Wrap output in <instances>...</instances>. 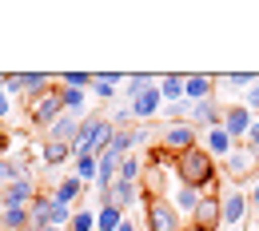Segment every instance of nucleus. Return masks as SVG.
I'll return each instance as SVG.
<instances>
[{"label":"nucleus","mask_w":259,"mask_h":231,"mask_svg":"<svg viewBox=\"0 0 259 231\" xmlns=\"http://www.w3.org/2000/svg\"><path fill=\"white\" fill-rule=\"evenodd\" d=\"M195 231H215L220 227V196H199L192 219H188Z\"/></svg>","instance_id":"10"},{"label":"nucleus","mask_w":259,"mask_h":231,"mask_svg":"<svg viewBox=\"0 0 259 231\" xmlns=\"http://www.w3.org/2000/svg\"><path fill=\"white\" fill-rule=\"evenodd\" d=\"M176 171H180V183H184V188H195V192L215 183V164H211V156L199 152V148L176 156Z\"/></svg>","instance_id":"1"},{"label":"nucleus","mask_w":259,"mask_h":231,"mask_svg":"<svg viewBox=\"0 0 259 231\" xmlns=\"http://www.w3.org/2000/svg\"><path fill=\"white\" fill-rule=\"evenodd\" d=\"M156 88H160V96L167 100V104H180V100H184V76H176V72H171V76H160Z\"/></svg>","instance_id":"21"},{"label":"nucleus","mask_w":259,"mask_h":231,"mask_svg":"<svg viewBox=\"0 0 259 231\" xmlns=\"http://www.w3.org/2000/svg\"><path fill=\"white\" fill-rule=\"evenodd\" d=\"M60 88H80L84 92V88H92V76L88 72H64L60 76Z\"/></svg>","instance_id":"31"},{"label":"nucleus","mask_w":259,"mask_h":231,"mask_svg":"<svg viewBox=\"0 0 259 231\" xmlns=\"http://www.w3.org/2000/svg\"><path fill=\"white\" fill-rule=\"evenodd\" d=\"M211 88H215V80L203 76V72L184 76V100H188V104H203V100H211Z\"/></svg>","instance_id":"15"},{"label":"nucleus","mask_w":259,"mask_h":231,"mask_svg":"<svg viewBox=\"0 0 259 231\" xmlns=\"http://www.w3.org/2000/svg\"><path fill=\"white\" fill-rule=\"evenodd\" d=\"M251 120H255V116H251L243 104H227L224 116H220V128H224V132L231 135V144H235V140H247V128H251Z\"/></svg>","instance_id":"7"},{"label":"nucleus","mask_w":259,"mask_h":231,"mask_svg":"<svg viewBox=\"0 0 259 231\" xmlns=\"http://www.w3.org/2000/svg\"><path fill=\"white\" fill-rule=\"evenodd\" d=\"M80 192H84V183H80V179H76V175H68V179H60V183H56V188H52V192H48V196L56 199V203H60V207H72V203H76V199H80Z\"/></svg>","instance_id":"18"},{"label":"nucleus","mask_w":259,"mask_h":231,"mask_svg":"<svg viewBox=\"0 0 259 231\" xmlns=\"http://www.w3.org/2000/svg\"><path fill=\"white\" fill-rule=\"evenodd\" d=\"M4 144H8V135H4V128H0V156H4Z\"/></svg>","instance_id":"38"},{"label":"nucleus","mask_w":259,"mask_h":231,"mask_svg":"<svg viewBox=\"0 0 259 231\" xmlns=\"http://www.w3.org/2000/svg\"><path fill=\"white\" fill-rule=\"evenodd\" d=\"M124 223V211L120 207H100L96 211V231H116Z\"/></svg>","instance_id":"25"},{"label":"nucleus","mask_w":259,"mask_h":231,"mask_svg":"<svg viewBox=\"0 0 259 231\" xmlns=\"http://www.w3.org/2000/svg\"><path fill=\"white\" fill-rule=\"evenodd\" d=\"M76 135H80V120L68 116V112L48 128V140H52V144H76Z\"/></svg>","instance_id":"17"},{"label":"nucleus","mask_w":259,"mask_h":231,"mask_svg":"<svg viewBox=\"0 0 259 231\" xmlns=\"http://www.w3.org/2000/svg\"><path fill=\"white\" fill-rule=\"evenodd\" d=\"M220 116H224V108L215 104V100H203V104H192V116H188V124H192L195 132L203 128V132H211L215 124H220Z\"/></svg>","instance_id":"13"},{"label":"nucleus","mask_w":259,"mask_h":231,"mask_svg":"<svg viewBox=\"0 0 259 231\" xmlns=\"http://www.w3.org/2000/svg\"><path fill=\"white\" fill-rule=\"evenodd\" d=\"M203 140H207V156H224V160H227V156H231V148H235V144H231V135H227L220 124L203 135Z\"/></svg>","instance_id":"20"},{"label":"nucleus","mask_w":259,"mask_h":231,"mask_svg":"<svg viewBox=\"0 0 259 231\" xmlns=\"http://www.w3.org/2000/svg\"><path fill=\"white\" fill-rule=\"evenodd\" d=\"M116 84H120L116 72H100V76H92V92H96L100 100H112V96H116Z\"/></svg>","instance_id":"23"},{"label":"nucleus","mask_w":259,"mask_h":231,"mask_svg":"<svg viewBox=\"0 0 259 231\" xmlns=\"http://www.w3.org/2000/svg\"><path fill=\"white\" fill-rule=\"evenodd\" d=\"M160 104H163L160 88H156V84H148V88H144L140 96L132 100V116H136V120H152V116L160 112Z\"/></svg>","instance_id":"14"},{"label":"nucleus","mask_w":259,"mask_h":231,"mask_svg":"<svg viewBox=\"0 0 259 231\" xmlns=\"http://www.w3.org/2000/svg\"><path fill=\"white\" fill-rule=\"evenodd\" d=\"M60 100H64V112H68V116L84 108V92H80V88H60Z\"/></svg>","instance_id":"30"},{"label":"nucleus","mask_w":259,"mask_h":231,"mask_svg":"<svg viewBox=\"0 0 259 231\" xmlns=\"http://www.w3.org/2000/svg\"><path fill=\"white\" fill-rule=\"evenodd\" d=\"M247 203H251V207H255V211H259V179H255V196L247 199Z\"/></svg>","instance_id":"36"},{"label":"nucleus","mask_w":259,"mask_h":231,"mask_svg":"<svg viewBox=\"0 0 259 231\" xmlns=\"http://www.w3.org/2000/svg\"><path fill=\"white\" fill-rule=\"evenodd\" d=\"M96 164H100V156H76V179L96 183Z\"/></svg>","instance_id":"26"},{"label":"nucleus","mask_w":259,"mask_h":231,"mask_svg":"<svg viewBox=\"0 0 259 231\" xmlns=\"http://www.w3.org/2000/svg\"><path fill=\"white\" fill-rule=\"evenodd\" d=\"M112 120H104V116H96V120H80V135H76V144H72V152L76 156H104V148L112 144Z\"/></svg>","instance_id":"2"},{"label":"nucleus","mask_w":259,"mask_h":231,"mask_svg":"<svg viewBox=\"0 0 259 231\" xmlns=\"http://www.w3.org/2000/svg\"><path fill=\"white\" fill-rule=\"evenodd\" d=\"M28 215H32V231H44V227H68L72 219V207H60L52 196H36L28 203Z\"/></svg>","instance_id":"3"},{"label":"nucleus","mask_w":259,"mask_h":231,"mask_svg":"<svg viewBox=\"0 0 259 231\" xmlns=\"http://www.w3.org/2000/svg\"><path fill=\"white\" fill-rule=\"evenodd\" d=\"M231 84H235V88H251V84H255V76H247V72H235V76H231Z\"/></svg>","instance_id":"34"},{"label":"nucleus","mask_w":259,"mask_h":231,"mask_svg":"<svg viewBox=\"0 0 259 231\" xmlns=\"http://www.w3.org/2000/svg\"><path fill=\"white\" fill-rule=\"evenodd\" d=\"M116 231H136V223H132V219H124V223H120Z\"/></svg>","instance_id":"37"},{"label":"nucleus","mask_w":259,"mask_h":231,"mask_svg":"<svg viewBox=\"0 0 259 231\" xmlns=\"http://www.w3.org/2000/svg\"><path fill=\"white\" fill-rule=\"evenodd\" d=\"M227 171H231L235 179L255 175V152H247V148H231V156H227Z\"/></svg>","instance_id":"16"},{"label":"nucleus","mask_w":259,"mask_h":231,"mask_svg":"<svg viewBox=\"0 0 259 231\" xmlns=\"http://www.w3.org/2000/svg\"><path fill=\"white\" fill-rule=\"evenodd\" d=\"M243 108H247L251 116H255V112H259V80H255V84H251V92L243 96Z\"/></svg>","instance_id":"32"},{"label":"nucleus","mask_w":259,"mask_h":231,"mask_svg":"<svg viewBox=\"0 0 259 231\" xmlns=\"http://www.w3.org/2000/svg\"><path fill=\"white\" fill-rule=\"evenodd\" d=\"M180 231H195V227H192V223H180Z\"/></svg>","instance_id":"39"},{"label":"nucleus","mask_w":259,"mask_h":231,"mask_svg":"<svg viewBox=\"0 0 259 231\" xmlns=\"http://www.w3.org/2000/svg\"><path fill=\"white\" fill-rule=\"evenodd\" d=\"M64 160H76V152H72V144H44V164L48 167H56V164H64Z\"/></svg>","instance_id":"22"},{"label":"nucleus","mask_w":259,"mask_h":231,"mask_svg":"<svg viewBox=\"0 0 259 231\" xmlns=\"http://www.w3.org/2000/svg\"><path fill=\"white\" fill-rule=\"evenodd\" d=\"M136 199H140V183L112 179V188H108V192H100V207H120V211H128Z\"/></svg>","instance_id":"9"},{"label":"nucleus","mask_w":259,"mask_h":231,"mask_svg":"<svg viewBox=\"0 0 259 231\" xmlns=\"http://www.w3.org/2000/svg\"><path fill=\"white\" fill-rule=\"evenodd\" d=\"M0 227L4 231H32L28 207H8V211H0Z\"/></svg>","instance_id":"19"},{"label":"nucleus","mask_w":259,"mask_h":231,"mask_svg":"<svg viewBox=\"0 0 259 231\" xmlns=\"http://www.w3.org/2000/svg\"><path fill=\"white\" fill-rule=\"evenodd\" d=\"M28 112H32V124H40V128H52V124L64 116V100H60V88H48L44 96L28 100Z\"/></svg>","instance_id":"4"},{"label":"nucleus","mask_w":259,"mask_h":231,"mask_svg":"<svg viewBox=\"0 0 259 231\" xmlns=\"http://www.w3.org/2000/svg\"><path fill=\"white\" fill-rule=\"evenodd\" d=\"M195 203H199V192L180 183V188H176V215H192V211H195Z\"/></svg>","instance_id":"24"},{"label":"nucleus","mask_w":259,"mask_h":231,"mask_svg":"<svg viewBox=\"0 0 259 231\" xmlns=\"http://www.w3.org/2000/svg\"><path fill=\"white\" fill-rule=\"evenodd\" d=\"M48 84H52L48 72H16V76H4V88H8V92H24L28 100L44 96Z\"/></svg>","instance_id":"6"},{"label":"nucleus","mask_w":259,"mask_h":231,"mask_svg":"<svg viewBox=\"0 0 259 231\" xmlns=\"http://www.w3.org/2000/svg\"><path fill=\"white\" fill-rule=\"evenodd\" d=\"M247 152H255V156H259V116L251 120V128H247Z\"/></svg>","instance_id":"33"},{"label":"nucleus","mask_w":259,"mask_h":231,"mask_svg":"<svg viewBox=\"0 0 259 231\" xmlns=\"http://www.w3.org/2000/svg\"><path fill=\"white\" fill-rule=\"evenodd\" d=\"M68 231H96V211H88V207L72 211V219H68Z\"/></svg>","instance_id":"27"},{"label":"nucleus","mask_w":259,"mask_h":231,"mask_svg":"<svg viewBox=\"0 0 259 231\" xmlns=\"http://www.w3.org/2000/svg\"><path fill=\"white\" fill-rule=\"evenodd\" d=\"M44 231H68V227H44Z\"/></svg>","instance_id":"40"},{"label":"nucleus","mask_w":259,"mask_h":231,"mask_svg":"<svg viewBox=\"0 0 259 231\" xmlns=\"http://www.w3.org/2000/svg\"><path fill=\"white\" fill-rule=\"evenodd\" d=\"M4 116H8V92L0 88V120H4Z\"/></svg>","instance_id":"35"},{"label":"nucleus","mask_w":259,"mask_h":231,"mask_svg":"<svg viewBox=\"0 0 259 231\" xmlns=\"http://www.w3.org/2000/svg\"><path fill=\"white\" fill-rule=\"evenodd\" d=\"M32 199H36L32 179H16V183H8V188L0 192V211H8V207H28Z\"/></svg>","instance_id":"11"},{"label":"nucleus","mask_w":259,"mask_h":231,"mask_svg":"<svg viewBox=\"0 0 259 231\" xmlns=\"http://www.w3.org/2000/svg\"><path fill=\"white\" fill-rule=\"evenodd\" d=\"M163 148L176 152V156L192 152V148H195V128H192V124H171V128L163 132Z\"/></svg>","instance_id":"12"},{"label":"nucleus","mask_w":259,"mask_h":231,"mask_svg":"<svg viewBox=\"0 0 259 231\" xmlns=\"http://www.w3.org/2000/svg\"><path fill=\"white\" fill-rule=\"evenodd\" d=\"M0 179H4V183L28 179V167H24V164H12V160H4V156H0Z\"/></svg>","instance_id":"28"},{"label":"nucleus","mask_w":259,"mask_h":231,"mask_svg":"<svg viewBox=\"0 0 259 231\" xmlns=\"http://www.w3.org/2000/svg\"><path fill=\"white\" fill-rule=\"evenodd\" d=\"M247 196L239 192V188H231V192H224L220 196V223H227V227H239L243 223V215H247Z\"/></svg>","instance_id":"8"},{"label":"nucleus","mask_w":259,"mask_h":231,"mask_svg":"<svg viewBox=\"0 0 259 231\" xmlns=\"http://www.w3.org/2000/svg\"><path fill=\"white\" fill-rule=\"evenodd\" d=\"M144 207H148V231H180V223H184L163 196H148Z\"/></svg>","instance_id":"5"},{"label":"nucleus","mask_w":259,"mask_h":231,"mask_svg":"<svg viewBox=\"0 0 259 231\" xmlns=\"http://www.w3.org/2000/svg\"><path fill=\"white\" fill-rule=\"evenodd\" d=\"M140 175H144V164H140L136 156H124V160H120V175H116V179H128V183H136Z\"/></svg>","instance_id":"29"}]
</instances>
